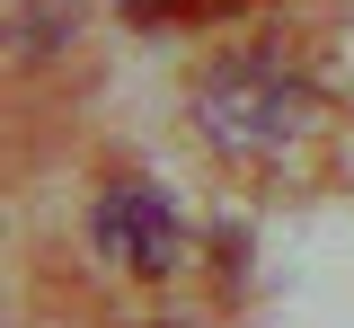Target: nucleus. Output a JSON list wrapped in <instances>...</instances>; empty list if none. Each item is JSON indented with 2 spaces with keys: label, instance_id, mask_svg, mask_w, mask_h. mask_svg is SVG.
<instances>
[{
  "label": "nucleus",
  "instance_id": "obj_3",
  "mask_svg": "<svg viewBox=\"0 0 354 328\" xmlns=\"http://www.w3.org/2000/svg\"><path fill=\"white\" fill-rule=\"evenodd\" d=\"M71 27H80V9H71V0H27V9H18V53L44 62V53L71 45Z\"/></svg>",
  "mask_w": 354,
  "mask_h": 328
},
{
  "label": "nucleus",
  "instance_id": "obj_2",
  "mask_svg": "<svg viewBox=\"0 0 354 328\" xmlns=\"http://www.w3.org/2000/svg\"><path fill=\"white\" fill-rule=\"evenodd\" d=\"M88 248L115 275L160 284V275L186 266V213H177V195L160 178H115V187H97V204H88Z\"/></svg>",
  "mask_w": 354,
  "mask_h": 328
},
{
  "label": "nucleus",
  "instance_id": "obj_1",
  "mask_svg": "<svg viewBox=\"0 0 354 328\" xmlns=\"http://www.w3.org/2000/svg\"><path fill=\"white\" fill-rule=\"evenodd\" d=\"M186 116H195V134L213 142L221 160H283L292 142L319 134V89L301 71H283V62L230 53V62H213L186 89Z\"/></svg>",
  "mask_w": 354,
  "mask_h": 328
},
{
  "label": "nucleus",
  "instance_id": "obj_4",
  "mask_svg": "<svg viewBox=\"0 0 354 328\" xmlns=\"http://www.w3.org/2000/svg\"><path fill=\"white\" fill-rule=\"evenodd\" d=\"M115 18H142V27H160V18H177V9H204V0H106Z\"/></svg>",
  "mask_w": 354,
  "mask_h": 328
}]
</instances>
